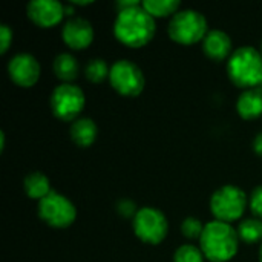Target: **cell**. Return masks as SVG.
<instances>
[{
  "instance_id": "3957f363",
  "label": "cell",
  "mask_w": 262,
  "mask_h": 262,
  "mask_svg": "<svg viewBox=\"0 0 262 262\" xmlns=\"http://www.w3.org/2000/svg\"><path fill=\"white\" fill-rule=\"evenodd\" d=\"M230 81L243 89L259 88L262 83V54L253 46H243L233 51L227 61Z\"/></svg>"
},
{
  "instance_id": "9c48e42d",
  "label": "cell",
  "mask_w": 262,
  "mask_h": 262,
  "mask_svg": "<svg viewBox=\"0 0 262 262\" xmlns=\"http://www.w3.org/2000/svg\"><path fill=\"white\" fill-rule=\"evenodd\" d=\"M40 218L54 229H66L74 224L77 218L75 206L61 193L51 192L41 201H38Z\"/></svg>"
},
{
  "instance_id": "e0dca14e",
  "label": "cell",
  "mask_w": 262,
  "mask_h": 262,
  "mask_svg": "<svg viewBox=\"0 0 262 262\" xmlns=\"http://www.w3.org/2000/svg\"><path fill=\"white\" fill-rule=\"evenodd\" d=\"M78 61L74 55L71 54H58L54 60V72L55 77L61 81H72L78 77Z\"/></svg>"
},
{
  "instance_id": "44dd1931",
  "label": "cell",
  "mask_w": 262,
  "mask_h": 262,
  "mask_svg": "<svg viewBox=\"0 0 262 262\" xmlns=\"http://www.w3.org/2000/svg\"><path fill=\"white\" fill-rule=\"evenodd\" d=\"M173 262H204V255L201 249H196L192 244H184L175 252Z\"/></svg>"
},
{
  "instance_id": "ac0fdd59",
  "label": "cell",
  "mask_w": 262,
  "mask_h": 262,
  "mask_svg": "<svg viewBox=\"0 0 262 262\" xmlns=\"http://www.w3.org/2000/svg\"><path fill=\"white\" fill-rule=\"evenodd\" d=\"M238 236L246 244H256L262 241V220L249 218L239 223Z\"/></svg>"
},
{
  "instance_id": "30bf717a",
  "label": "cell",
  "mask_w": 262,
  "mask_h": 262,
  "mask_svg": "<svg viewBox=\"0 0 262 262\" xmlns=\"http://www.w3.org/2000/svg\"><path fill=\"white\" fill-rule=\"evenodd\" d=\"M9 78L20 88H31L40 78V63L31 54H17L8 63Z\"/></svg>"
},
{
  "instance_id": "2e32d148",
  "label": "cell",
  "mask_w": 262,
  "mask_h": 262,
  "mask_svg": "<svg viewBox=\"0 0 262 262\" xmlns=\"http://www.w3.org/2000/svg\"><path fill=\"white\" fill-rule=\"evenodd\" d=\"M23 189L31 200H38V201H41L46 195L52 192L49 178L41 172L28 173L23 180Z\"/></svg>"
},
{
  "instance_id": "d4e9b609",
  "label": "cell",
  "mask_w": 262,
  "mask_h": 262,
  "mask_svg": "<svg viewBox=\"0 0 262 262\" xmlns=\"http://www.w3.org/2000/svg\"><path fill=\"white\" fill-rule=\"evenodd\" d=\"M253 150L255 154H258L259 157H262V132L258 134L253 140Z\"/></svg>"
},
{
  "instance_id": "484cf974",
  "label": "cell",
  "mask_w": 262,
  "mask_h": 262,
  "mask_svg": "<svg viewBox=\"0 0 262 262\" xmlns=\"http://www.w3.org/2000/svg\"><path fill=\"white\" fill-rule=\"evenodd\" d=\"M92 2H77V0H72V5H80V6H86V5H91Z\"/></svg>"
},
{
  "instance_id": "f1b7e54d",
  "label": "cell",
  "mask_w": 262,
  "mask_h": 262,
  "mask_svg": "<svg viewBox=\"0 0 262 262\" xmlns=\"http://www.w3.org/2000/svg\"><path fill=\"white\" fill-rule=\"evenodd\" d=\"M261 49H262V45H261Z\"/></svg>"
},
{
  "instance_id": "4fadbf2b",
  "label": "cell",
  "mask_w": 262,
  "mask_h": 262,
  "mask_svg": "<svg viewBox=\"0 0 262 262\" xmlns=\"http://www.w3.org/2000/svg\"><path fill=\"white\" fill-rule=\"evenodd\" d=\"M203 51L204 54L213 61H223L227 57L230 58L232 52V40L229 34L220 29L209 31L206 38L203 40Z\"/></svg>"
},
{
  "instance_id": "7402d4cb",
  "label": "cell",
  "mask_w": 262,
  "mask_h": 262,
  "mask_svg": "<svg viewBox=\"0 0 262 262\" xmlns=\"http://www.w3.org/2000/svg\"><path fill=\"white\" fill-rule=\"evenodd\" d=\"M181 232L186 238L189 239H196V238H201L203 232H204V226L201 224V221L198 218H193V216H189L183 221L181 224Z\"/></svg>"
},
{
  "instance_id": "9a60e30c",
  "label": "cell",
  "mask_w": 262,
  "mask_h": 262,
  "mask_svg": "<svg viewBox=\"0 0 262 262\" xmlns=\"http://www.w3.org/2000/svg\"><path fill=\"white\" fill-rule=\"evenodd\" d=\"M69 134H71V140L78 147H89L97 140L98 127L92 118H78L71 124Z\"/></svg>"
},
{
  "instance_id": "ba28073f",
  "label": "cell",
  "mask_w": 262,
  "mask_h": 262,
  "mask_svg": "<svg viewBox=\"0 0 262 262\" xmlns=\"http://www.w3.org/2000/svg\"><path fill=\"white\" fill-rule=\"evenodd\" d=\"M111 86L123 97H138L146 86L141 69L130 60H118L111 66Z\"/></svg>"
},
{
  "instance_id": "277c9868",
  "label": "cell",
  "mask_w": 262,
  "mask_h": 262,
  "mask_svg": "<svg viewBox=\"0 0 262 262\" xmlns=\"http://www.w3.org/2000/svg\"><path fill=\"white\" fill-rule=\"evenodd\" d=\"M169 37L180 45H195L207 35V20L195 9L178 11L169 23Z\"/></svg>"
},
{
  "instance_id": "ffe728a7",
  "label": "cell",
  "mask_w": 262,
  "mask_h": 262,
  "mask_svg": "<svg viewBox=\"0 0 262 262\" xmlns=\"http://www.w3.org/2000/svg\"><path fill=\"white\" fill-rule=\"evenodd\" d=\"M109 74L111 68L103 58H94L84 68V75L91 83H101L109 77Z\"/></svg>"
},
{
  "instance_id": "8fae6325",
  "label": "cell",
  "mask_w": 262,
  "mask_h": 262,
  "mask_svg": "<svg viewBox=\"0 0 262 262\" xmlns=\"http://www.w3.org/2000/svg\"><path fill=\"white\" fill-rule=\"evenodd\" d=\"M26 14L34 25L40 28H52L61 21L64 6L57 0H32L28 3Z\"/></svg>"
},
{
  "instance_id": "83f0119b",
  "label": "cell",
  "mask_w": 262,
  "mask_h": 262,
  "mask_svg": "<svg viewBox=\"0 0 262 262\" xmlns=\"http://www.w3.org/2000/svg\"><path fill=\"white\" fill-rule=\"evenodd\" d=\"M259 89H262V83H261V86H259Z\"/></svg>"
},
{
  "instance_id": "6da1fadb",
  "label": "cell",
  "mask_w": 262,
  "mask_h": 262,
  "mask_svg": "<svg viewBox=\"0 0 262 262\" xmlns=\"http://www.w3.org/2000/svg\"><path fill=\"white\" fill-rule=\"evenodd\" d=\"M157 26L154 17L140 5L118 11L114 23V34L118 41L129 48H141L155 35Z\"/></svg>"
},
{
  "instance_id": "5bb4252c",
  "label": "cell",
  "mask_w": 262,
  "mask_h": 262,
  "mask_svg": "<svg viewBox=\"0 0 262 262\" xmlns=\"http://www.w3.org/2000/svg\"><path fill=\"white\" fill-rule=\"evenodd\" d=\"M236 111L244 120H255L262 115V89L253 88L244 91L238 98Z\"/></svg>"
},
{
  "instance_id": "cb8c5ba5",
  "label": "cell",
  "mask_w": 262,
  "mask_h": 262,
  "mask_svg": "<svg viewBox=\"0 0 262 262\" xmlns=\"http://www.w3.org/2000/svg\"><path fill=\"white\" fill-rule=\"evenodd\" d=\"M12 41V31L8 25L0 26V54H5Z\"/></svg>"
},
{
  "instance_id": "8992f818",
  "label": "cell",
  "mask_w": 262,
  "mask_h": 262,
  "mask_svg": "<svg viewBox=\"0 0 262 262\" xmlns=\"http://www.w3.org/2000/svg\"><path fill=\"white\" fill-rule=\"evenodd\" d=\"M51 111L61 121H75L86 104L83 91L71 83L57 86L49 98Z\"/></svg>"
},
{
  "instance_id": "7a4b0ae2",
  "label": "cell",
  "mask_w": 262,
  "mask_h": 262,
  "mask_svg": "<svg viewBox=\"0 0 262 262\" xmlns=\"http://www.w3.org/2000/svg\"><path fill=\"white\" fill-rule=\"evenodd\" d=\"M200 246L204 258L210 262H229L238 253L239 236L230 224L212 221L204 226Z\"/></svg>"
},
{
  "instance_id": "4316f807",
  "label": "cell",
  "mask_w": 262,
  "mask_h": 262,
  "mask_svg": "<svg viewBox=\"0 0 262 262\" xmlns=\"http://www.w3.org/2000/svg\"><path fill=\"white\" fill-rule=\"evenodd\" d=\"M259 262H262V246L261 249H259Z\"/></svg>"
},
{
  "instance_id": "5b68a950",
  "label": "cell",
  "mask_w": 262,
  "mask_h": 262,
  "mask_svg": "<svg viewBox=\"0 0 262 262\" xmlns=\"http://www.w3.org/2000/svg\"><path fill=\"white\" fill-rule=\"evenodd\" d=\"M247 206L246 193L236 186H223L210 198V210L216 221L233 223L243 218Z\"/></svg>"
},
{
  "instance_id": "d6986e66",
  "label": "cell",
  "mask_w": 262,
  "mask_h": 262,
  "mask_svg": "<svg viewBox=\"0 0 262 262\" xmlns=\"http://www.w3.org/2000/svg\"><path fill=\"white\" fill-rule=\"evenodd\" d=\"M178 0H144L141 6L155 18V17H167L175 15L180 8Z\"/></svg>"
},
{
  "instance_id": "7c38bea8",
  "label": "cell",
  "mask_w": 262,
  "mask_h": 262,
  "mask_svg": "<svg viewBox=\"0 0 262 262\" xmlns=\"http://www.w3.org/2000/svg\"><path fill=\"white\" fill-rule=\"evenodd\" d=\"M61 37H63V41L71 49L81 51V49H86L92 43L94 28L88 20L75 17L66 21L61 31Z\"/></svg>"
},
{
  "instance_id": "603a6c76",
  "label": "cell",
  "mask_w": 262,
  "mask_h": 262,
  "mask_svg": "<svg viewBox=\"0 0 262 262\" xmlns=\"http://www.w3.org/2000/svg\"><path fill=\"white\" fill-rule=\"evenodd\" d=\"M250 209L259 220H262V186L253 190L250 196Z\"/></svg>"
},
{
  "instance_id": "52a82bcc",
  "label": "cell",
  "mask_w": 262,
  "mask_h": 262,
  "mask_svg": "<svg viewBox=\"0 0 262 262\" xmlns=\"http://www.w3.org/2000/svg\"><path fill=\"white\" fill-rule=\"evenodd\" d=\"M134 232L140 241L157 246L167 236L169 224L161 210L155 207H143L134 216Z\"/></svg>"
}]
</instances>
